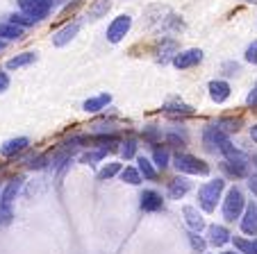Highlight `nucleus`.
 I'll return each mask as SVG.
<instances>
[{
  "label": "nucleus",
  "mask_w": 257,
  "mask_h": 254,
  "mask_svg": "<svg viewBox=\"0 0 257 254\" xmlns=\"http://www.w3.org/2000/svg\"><path fill=\"white\" fill-rule=\"evenodd\" d=\"M112 102V96L109 93H100V96L96 98H89V100L82 102V109L87 111V114H98V111H102L107 105Z\"/></svg>",
  "instance_id": "nucleus-15"
},
{
  "label": "nucleus",
  "mask_w": 257,
  "mask_h": 254,
  "mask_svg": "<svg viewBox=\"0 0 257 254\" xmlns=\"http://www.w3.org/2000/svg\"><path fill=\"white\" fill-rule=\"evenodd\" d=\"M189 240H191V245H194V249H198V252H205V240L200 238V236L189 234Z\"/></svg>",
  "instance_id": "nucleus-33"
},
{
  "label": "nucleus",
  "mask_w": 257,
  "mask_h": 254,
  "mask_svg": "<svg viewBox=\"0 0 257 254\" xmlns=\"http://www.w3.org/2000/svg\"><path fill=\"white\" fill-rule=\"evenodd\" d=\"M118 173H121V163L112 161V163H107L100 173H98V179H100V182H107V179H112L114 175H118Z\"/></svg>",
  "instance_id": "nucleus-27"
},
{
  "label": "nucleus",
  "mask_w": 257,
  "mask_h": 254,
  "mask_svg": "<svg viewBox=\"0 0 257 254\" xmlns=\"http://www.w3.org/2000/svg\"><path fill=\"white\" fill-rule=\"evenodd\" d=\"M248 3H252V5H257V0H248Z\"/></svg>",
  "instance_id": "nucleus-43"
},
{
  "label": "nucleus",
  "mask_w": 257,
  "mask_h": 254,
  "mask_svg": "<svg viewBox=\"0 0 257 254\" xmlns=\"http://www.w3.org/2000/svg\"><path fill=\"white\" fill-rule=\"evenodd\" d=\"M164 111L169 116H189L194 114V109H191L189 105H185V102H180V100H171L164 105Z\"/></svg>",
  "instance_id": "nucleus-23"
},
{
  "label": "nucleus",
  "mask_w": 257,
  "mask_h": 254,
  "mask_svg": "<svg viewBox=\"0 0 257 254\" xmlns=\"http://www.w3.org/2000/svg\"><path fill=\"white\" fill-rule=\"evenodd\" d=\"M23 32H25L23 28L10 23V21H7V23H0V41H16V39L23 37Z\"/></svg>",
  "instance_id": "nucleus-18"
},
{
  "label": "nucleus",
  "mask_w": 257,
  "mask_h": 254,
  "mask_svg": "<svg viewBox=\"0 0 257 254\" xmlns=\"http://www.w3.org/2000/svg\"><path fill=\"white\" fill-rule=\"evenodd\" d=\"M234 247L241 254H257V238L246 240V238H237V236H234Z\"/></svg>",
  "instance_id": "nucleus-25"
},
{
  "label": "nucleus",
  "mask_w": 257,
  "mask_h": 254,
  "mask_svg": "<svg viewBox=\"0 0 257 254\" xmlns=\"http://www.w3.org/2000/svg\"><path fill=\"white\" fill-rule=\"evenodd\" d=\"M121 154H123V159H132L137 154V141L135 139H125V143H123V148H121Z\"/></svg>",
  "instance_id": "nucleus-31"
},
{
  "label": "nucleus",
  "mask_w": 257,
  "mask_h": 254,
  "mask_svg": "<svg viewBox=\"0 0 257 254\" xmlns=\"http://www.w3.org/2000/svg\"><path fill=\"white\" fill-rule=\"evenodd\" d=\"M34 62H37V53H21L7 62V68H10V71H19V68H25Z\"/></svg>",
  "instance_id": "nucleus-19"
},
{
  "label": "nucleus",
  "mask_w": 257,
  "mask_h": 254,
  "mask_svg": "<svg viewBox=\"0 0 257 254\" xmlns=\"http://www.w3.org/2000/svg\"><path fill=\"white\" fill-rule=\"evenodd\" d=\"M207 236H209V243L214 247H223L225 243H230V231L225 229L223 225H212L207 229Z\"/></svg>",
  "instance_id": "nucleus-16"
},
{
  "label": "nucleus",
  "mask_w": 257,
  "mask_h": 254,
  "mask_svg": "<svg viewBox=\"0 0 257 254\" xmlns=\"http://www.w3.org/2000/svg\"><path fill=\"white\" fill-rule=\"evenodd\" d=\"M155 136H157V130H155V127H148V130L144 132V139H148V141H153Z\"/></svg>",
  "instance_id": "nucleus-39"
},
{
  "label": "nucleus",
  "mask_w": 257,
  "mask_h": 254,
  "mask_svg": "<svg viewBox=\"0 0 257 254\" xmlns=\"http://www.w3.org/2000/svg\"><path fill=\"white\" fill-rule=\"evenodd\" d=\"M137 170H139V175L144 179H155L157 177V170L155 166H153L151 159H146V157H137Z\"/></svg>",
  "instance_id": "nucleus-22"
},
{
  "label": "nucleus",
  "mask_w": 257,
  "mask_h": 254,
  "mask_svg": "<svg viewBox=\"0 0 257 254\" xmlns=\"http://www.w3.org/2000/svg\"><path fill=\"white\" fill-rule=\"evenodd\" d=\"M139 204L144 211H148V213H153V211H160L162 204H164V200H162V195L157 191H144L139 197Z\"/></svg>",
  "instance_id": "nucleus-11"
},
{
  "label": "nucleus",
  "mask_w": 257,
  "mask_h": 254,
  "mask_svg": "<svg viewBox=\"0 0 257 254\" xmlns=\"http://www.w3.org/2000/svg\"><path fill=\"white\" fill-rule=\"evenodd\" d=\"M80 32V23L78 21H73V23L64 25L62 30H57V32L53 34V46L55 48H64L66 44H71L73 39H75V34Z\"/></svg>",
  "instance_id": "nucleus-8"
},
{
  "label": "nucleus",
  "mask_w": 257,
  "mask_h": 254,
  "mask_svg": "<svg viewBox=\"0 0 257 254\" xmlns=\"http://www.w3.org/2000/svg\"><path fill=\"white\" fill-rule=\"evenodd\" d=\"M216 127L221 132H225V134H232V132H239L241 118H221V120H216Z\"/></svg>",
  "instance_id": "nucleus-24"
},
{
  "label": "nucleus",
  "mask_w": 257,
  "mask_h": 254,
  "mask_svg": "<svg viewBox=\"0 0 257 254\" xmlns=\"http://www.w3.org/2000/svg\"><path fill=\"white\" fill-rule=\"evenodd\" d=\"M230 84L225 80H212L209 82V98H212L216 105H221V102H225L230 98Z\"/></svg>",
  "instance_id": "nucleus-10"
},
{
  "label": "nucleus",
  "mask_w": 257,
  "mask_h": 254,
  "mask_svg": "<svg viewBox=\"0 0 257 254\" xmlns=\"http://www.w3.org/2000/svg\"><path fill=\"white\" fill-rule=\"evenodd\" d=\"M5 48H7V41H0V53H3Z\"/></svg>",
  "instance_id": "nucleus-41"
},
{
  "label": "nucleus",
  "mask_w": 257,
  "mask_h": 254,
  "mask_svg": "<svg viewBox=\"0 0 257 254\" xmlns=\"http://www.w3.org/2000/svg\"><path fill=\"white\" fill-rule=\"evenodd\" d=\"M10 23H14V25H19V28H30V25H34L37 23V21L34 19H30V16H25L23 12H19V14H12L10 16Z\"/></svg>",
  "instance_id": "nucleus-30"
},
{
  "label": "nucleus",
  "mask_w": 257,
  "mask_h": 254,
  "mask_svg": "<svg viewBox=\"0 0 257 254\" xmlns=\"http://www.w3.org/2000/svg\"><path fill=\"white\" fill-rule=\"evenodd\" d=\"M153 159H155V166L164 170V168L169 166V150H166V148H155V152H153Z\"/></svg>",
  "instance_id": "nucleus-29"
},
{
  "label": "nucleus",
  "mask_w": 257,
  "mask_h": 254,
  "mask_svg": "<svg viewBox=\"0 0 257 254\" xmlns=\"http://www.w3.org/2000/svg\"><path fill=\"white\" fill-rule=\"evenodd\" d=\"M107 150H109V148H105V145H100V148H98V150H91V152H84L82 157H80V161H82V163H93V161H100V159L107 154Z\"/></svg>",
  "instance_id": "nucleus-28"
},
{
  "label": "nucleus",
  "mask_w": 257,
  "mask_h": 254,
  "mask_svg": "<svg viewBox=\"0 0 257 254\" xmlns=\"http://www.w3.org/2000/svg\"><path fill=\"white\" fill-rule=\"evenodd\" d=\"M175 53H180V50H178V44H175L173 39H162V48H160V57H157V62L169 64L171 59L175 57Z\"/></svg>",
  "instance_id": "nucleus-17"
},
{
  "label": "nucleus",
  "mask_w": 257,
  "mask_h": 254,
  "mask_svg": "<svg viewBox=\"0 0 257 254\" xmlns=\"http://www.w3.org/2000/svg\"><path fill=\"white\" fill-rule=\"evenodd\" d=\"M250 139L257 143V125H252V127H250Z\"/></svg>",
  "instance_id": "nucleus-40"
},
{
  "label": "nucleus",
  "mask_w": 257,
  "mask_h": 254,
  "mask_svg": "<svg viewBox=\"0 0 257 254\" xmlns=\"http://www.w3.org/2000/svg\"><path fill=\"white\" fill-rule=\"evenodd\" d=\"M121 179L123 182H127V184H132V186H137V184H141V175H139V170L137 168H132V166H125V168H121Z\"/></svg>",
  "instance_id": "nucleus-26"
},
{
  "label": "nucleus",
  "mask_w": 257,
  "mask_h": 254,
  "mask_svg": "<svg viewBox=\"0 0 257 254\" xmlns=\"http://www.w3.org/2000/svg\"><path fill=\"white\" fill-rule=\"evenodd\" d=\"M243 57H246L248 64H255V66H257V41H252V44L248 46V48H246V55H243Z\"/></svg>",
  "instance_id": "nucleus-32"
},
{
  "label": "nucleus",
  "mask_w": 257,
  "mask_h": 254,
  "mask_svg": "<svg viewBox=\"0 0 257 254\" xmlns=\"http://www.w3.org/2000/svg\"><path fill=\"white\" fill-rule=\"evenodd\" d=\"M7 87H10V75H7V73H3V71H0V93H3V91H7Z\"/></svg>",
  "instance_id": "nucleus-34"
},
{
  "label": "nucleus",
  "mask_w": 257,
  "mask_h": 254,
  "mask_svg": "<svg viewBox=\"0 0 257 254\" xmlns=\"http://www.w3.org/2000/svg\"><path fill=\"white\" fill-rule=\"evenodd\" d=\"M221 168H223V173L228 175V177H234V179L248 177V161H228V159H225V161L221 163Z\"/></svg>",
  "instance_id": "nucleus-13"
},
{
  "label": "nucleus",
  "mask_w": 257,
  "mask_h": 254,
  "mask_svg": "<svg viewBox=\"0 0 257 254\" xmlns=\"http://www.w3.org/2000/svg\"><path fill=\"white\" fill-rule=\"evenodd\" d=\"M255 91H257V82H255Z\"/></svg>",
  "instance_id": "nucleus-45"
},
{
  "label": "nucleus",
  "mask_w": 257,
  "mask_h": 254,
  "mask_svg": "<svg viewBox=\"0 0 257 254\" xmlns=\"http://www.w3.org/2000/svg\"><path fill=\"white\" fill-rule=\"evenodd\" d=\"M19 7L25 16H30L34 21H41L50 14L53 0H19Z\"/></svg>",
  "instance_id": "nucleus-5"
},
{
  "label": "nucleus",
  "mask_w": 257,
  "mask_h": 254,
  "mask_svg": "<svg viewBox=\"0 0 257 254\" xmlns=\"http://www.w3.org/2000/svg\"><path fill=\"white\" fill-rule=\"evenodd\" d=\"M21 186H23V177H14L7 182V186L3 188V193H0V225H10L12 218H14L12 204H14Z\"/></svg>",
  "instance_id": "nucleus-1"
},
{
  "label": "nucleus",
  "mask_w": 257,
  "mask_h": 254,
  "mask_svg": "<svg viewBox=\"0 0 257 254\" xmlns=\"http://www.w3.org/2000/svg\"><path fill=\"white\" fill-rule=\"evenodd\" d=\"M28 145H30V139H25V136L10 139V141H5V143H3V148H0V154H3V157H16V154L23 152Z\"/></svg>",
  "instance_id": "nucleus-12"
},
{
  "label": "nucleus",
  "mask_w": 257,
  "mask_h": 254,
  "mask_svg": "<svg viewBox=\"0 0 257 254\" xmlns=\"http://www.w3.org/2000/svg\"><path fill=\"white\" fill-rule=\"evenodd\" d=\"M191 188V182L187 177H175L169 182V197L171 200H180V197H185Z\"/></svg>",
  "instance_id": "nucleus-14"
},
{
  "label": "nucleus",
  "mask_w": 257,
  "mask_h": 254,
  "mask_svg": "<svg viewBox=\"0 0 257 254\" xmlns=\"http://www.w3.org/2000/svg\"><path fill=\"white\" fill-rule=\"evenodd\" d=\"M173 166L178 168L180 173H187V175H207L209 173V166L203 161V159L194 157V154H185V152L175 154Z\"/></svg>",
  "instance_id": "nucleus-3"
},
{
  "label": "nucleus",
  "mask_w": 257,
  "mask_h": 254,
  "mask_svg": "<svg viewBox=\"0 0 257 254\" xmlns=\"http://www.w3.org/2000/svg\"><path fill=\"white\" fill-rule=\"evenodd\" d=\"M223 71H228V73H225V75H234V73L239 71V66H237V64H225V66H223Z\"/></svg>",
  "instance_id": "nucleus-38"
},
{
  "label": "nucleus",
  "mask_w": 257,
  "mask_h": 254,
  "mask_svg": "<svg viewBox=\"0 0 257 254\" xmlns=\"http://www.w3.org/2000/svg\"><path fill=\"white\" fill-rule=\"evenodd\" d=\"M248 188H250L252 195L257 197V175H248Z\"/></svg>",
  "instance_id": "nucleus-36"
},
{
  "label": "nucleus",
  "mask_w": 257,
  "mask_h": 254,
  "mask_svg": "<svg viewBox=\"0 0 257 254\" xmlns=\"http://www.w3.org/2000/svg\"><path fill=\"white\" fill-rule=\"evenodd\" d=\"M223 186H225L223 179H212V182L203 184V186L198 188V204L203 206V211L212 213V211L216 209V202L221 200V191H223Z\"/></svg>",
  "instance_id": "nucleus-2"
},
{
  "label": "nucleus",
  "mask_w": 257,
  "mask_h": 254,
  "mask_svg": "<svg viewBox=\"0 0 257 254\" xmlns=\"http://www.w3.org/2000/svg\"><path fill=\"white\" fill-rule=\"evenodd\" d=\"M252 163H255V168H257V154H255V157H252Z\"/></svg>",
  "instance_id": "nucleus-42"
},
{
  "label": "nucleus",
  "mask_w": 257,
  "mask_h": 254,
  "mask_svg": "<svg viewBox=\"0 0 257 254\" xmlns=\"http://www.w3.org/2000/svg\"><path fill=\"white\" fill-rule=\"evenodd\" d=\"M241 213V231L248 236H257V204L250 202L248 206H243Z\"/></svg>",
  "instance_id": "nucleus-9"
},
{
  "label": "nucleus",
  "mask_w": 257,
  "mask_h": 254,
  "mask_svg": "<svg viewBox=\"0 0 257 254\" xmlns=\"http://www.w3.org/2000/svg\"><path fill=\"white\" fill-rule=\"evenodd\" d=\"M182 213H185L187 225H189L191 229L200 231L205 227V220H203V216H200L198 211H196V206H185V209H182Z\"/></svg>",
  "instance_id": "nucleus-20"
},
{
  "label": "nucleus",
  "mask_w": 257,
  "mask_h": 254,
  "mask_svg": "<svg viewBox=\"0 0 257 254\" xmlns=\"http://www.w3.org/2000/svg\"><path fill=\"white\" fill-rule=\"evenodd\" d=\"M243 206H246L243 193L239 191L237 186H232V188L228 191V195H225V200H223V218H225L228 222H234L237 218H241Z\"/></svg>",
  "instance_id": "nucleus-4"
},
{
  "label": "nucleus",
  "mask_w": 257,
  "mask_h": 254,
  "mask_svg": "<svg viewBox=\"0 0 257 254\" xmlns=\"http://www.w3.org/2000/svg\"><path fill=\"white\" fill-rule=\"evenodd\" d=\"M109 7H112V3L109 0H96L91 7H89V12H87V19L89 21H98V19H102V16L109 12Z\"/></svg>",
  "instance_id": "nucleus-21"
},
{
  "label": "nucleus",
  "mask_w": 257,
  "mask_h": 254,
  "mask_svg": "<svg viewBox=\"0 0 257 254\" xmlns=\"http://www.w3.org/2000/svg\"><path fill=\"white\" fill-rule=\"evenodd\" d=\"M246 102H248V107H252V109L257 111V91L252 89L250 93H248V98H246Z\"/></svg>",
  "instance_id": "nucleus-35"
},
{
  "label": "nucleus",
  "mask_w": 257,
  "mask_h": 254,
  "mask_svg": "<svg viewBox=\"0 0 257 254\" xmlns=\"http://www.w3.org/2000/svg\"><path fill=\"white\" fill-rule=\"evenodd\" d=\"M175 68L180 71H187L191 66H198L203 62V50L200 48H189V50H182V53H175V57L171 59Z\"/></svg>",
  "instance_id": "nucleus-7"
},
{
  "label": "nucleus",
  "mask_w": 257,
  "mask_h": 254,
  "mask_svg": "<svg viewBox=\"0 0 257 254\" xmlns=\"http://www.w3.org/2000/svg\"><path fill=\"white\" fill-rule=\"evenodd\" d=\"M223 254H234V252H223Z\"/></svg>",
  "instance_id": "nucleus-44"
},
{
  "label": "nucleus",
  "mask_w": 257,
  "mask_h": 254,
  "mask_svg": "<svg viewBox=\"0 0 257 254\" xmlns=\"http://www.w3.org/2000/svg\"><path fill=\"white\" fill-rule=\"evenodd\" d=\"M166 139H169V143H173V145H182V143H185V136H178V134H169Z\"/></svg>",
  "instance_id": "nucleus-37"
},
{
  "label": "nucleus",
  "mask_w": 257,
  "mask_h": 254,
  "mask_svg": "<svg viewBox=\"0 0 257 254\" xmlns=\"http://www.w3.org/2000/svg\"><path fill=\"white\" fill-rule=\"evenodd\" d=\"M130 28H132V16H127V14L116 16V19L109 23L107 32H105L107 41H109V44H118V41H123V39H125V34L130 32Z\"/></svg>",
  "instance_id": "nucleus-6"
}]
</instances>
